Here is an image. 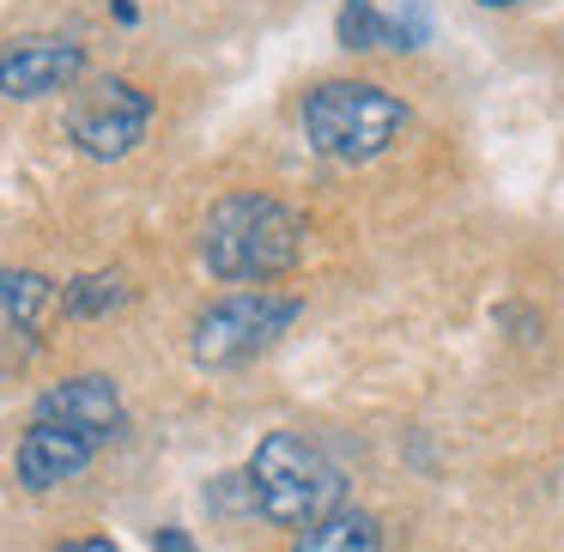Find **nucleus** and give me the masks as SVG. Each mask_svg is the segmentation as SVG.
<instances>
[{"label": "nucleus", "mask_w": 564, "mask_h": 552, "mask_svg": "<svg viewBox=\"0 0 564 552\" xmlns=\"http://www.w3.org/2000/svg\"><path fill=\"white\" fill-rule=\"evenodd\" d=\"M297 256H304V219L285 201L261 195V188L219 195L213 213L200 219V261L225 285L285 280L297 268Z\"/></svg>", "instance_id": "nucleus-1"}, {"label": "nucleus", "mask_w": 564, "mask_h": 552, "mask_svg": "<svg viewBox=\"0 0 564 552\" xmlns=\"http://www.w3.org/2000/svg\"><path fill=\"white\" fill-rule=\"evenodd\" d=\"M249 486H256L261 522L273 528H310L346 504V474L304 431H268L249 462Z\"/></svg>", "instance_id": "nucleus-2"}, {"label": "nucleus", "mask_w": 564, "mask_h": 552, "mask_svg": "<svg viewBox=\"0 0 564 552\" xmlns=\"http://www.w3.org/2000/svg\"><path fill=\"white\" fill-rule=\"evenodd\" d=\"M304 140L322 159L340 164H370L401 140L406 104L394 91L370 86V79H322L316 91H304Z\"/></svg>", "instance_id": "nucleus-3"}, {"label": "nucleus", "mask_w": 564, "mask_h": 552, "mask_svg": "<svg viewBox=\"0 0 564 552\" xmlns=\"http://www.w3.org/2000/svg\"><path fill=\"white\" fill-rule=\"evenodd\" d=\"M297 297L285 292H231L219 304H207L188 328V358L200 370H237L249 358H261L285 328L297 322Z\"/></svg>", "instance_id": "nucleus-4"}, {"label": "nucleus", "mask_w": 564, "mask_h": 552, "mask_svg": "<svg viewBox=\"0 0 564 552\" xmlns=\"http://www.w3.org/2000/svg\"><path fill=\"white\" fill-rule=\"evenodd\" d=\"M67 140H74L86 159L98 164H116L147 140L152 128V91H140L134 79H116V74H98L74 104H67Z\"/></svg>", "instance_id": "nucleus-5"}, {"label": "nucleus", "mask_w": 564, "mask_h": 552, "mask_svg": "<svg viewBox=\"0 0 564 552\" xmlns=\"http://www.w3.org/2000/svg\"><path fill=\"white\" fill-rule=\"evenodd\" d=\"M37 425L79 431V437H91L104 450V443H116L128 431V407H122V394H116V382L104 377V370H74V377L50 382V389L37 394Z\"/></svg>", "instance_id": "nucleus-6"}, {"label": "nucleus", "mask_w": 564, "mask_h": 552, "mask_svg": "<svg viewBox=\"0 0 564 552\" xmlns=\"http://www.w3.org/2000/svg\"><path fill=\"white\" fill-rule=\"evenodd\" d=\"M50 304H55V280H43V273H31V268L0 273V382H13L19 370L43 353Z\"/></svg>", "instance_id": "nucleus-7"}, {"label": "nucleus", "mask_w": 564, "mask_h": 552, "mask_svg": "<svg viewBox=\"0 0 564 552\" xmlns=\"http://www.w3.org/2000/svg\"><path fill=\"white\" fill-rule=\"evenodd\" d=\"M86 67H91V55H86V43H74V37H19V43L0 50V91L31 104V98L79 86Z\"/></svg>", "instance_id": "nucleus-8"}, {"label": "nucleus", "mask_w": 564, "mask_h": 552, "mask_svg": "<svg viewBox=\"0 0 564 552\" xmlns=\"http://www.w3.org/2000/svg\"><path fill=\"white\" fill-rule=\"evenodd\" d=\"M91 455H98L91 437L62 431V425H37V419H31V431L19 437V450H13V474H19L25 491H55V486H67V479L86 474Z\"/></svg>", "instance_id": "nucleus-9"}, {"label": "nucleus", "mask_w": 564, "mask_h": 552, "mask_svg": "<svg viewBox=\"0 0 564 552\" xmlns=\"http://www.w3.org/2000/svg\"><path fill=\"white\" fill-rule=\"evenodd\" d=\"M292 552H382V522L370 510L340 504V510H328L322 522L297 528Z\"/></svg>", "instance_id": "nucleus-10"}, {"label": "nucleus", "mask_w": 564, "mask_h": 552, "mask_svg": "<svg viewBox=\"0 0 564 552\" xmlns=\"http://www.w3.org/2000/svg\"><path fill=\"white\" fill-rule=\"evenodd\" d=\"M62 304H67V316H79V322L91 316V322H98V316H110V310L134 304V285H128L122 268H98V273H79V280L62 292Z\"/></svg>", "instance_id": "nucleus-11"}, {"label": "nucleus", "mask_w": 564, "mask_h": 552, "mask_svg": "<svg viewBox=\"0 0 564 552\" xmlns=\"http://www.w3.org/2000/svg\"><path fill=\"white\" fill-rule=\"evenodd\" d=\"M340 43L346 50H382L389 43V19L370 0H340Z\"/></svg>", "instance_id": "nucleus-12"}, {"label": "nucleus", "mask_w": 564, "mask_h": 552, "mask_svg": "<svg viewBox=\"0 0 564 552\" xmlns=\"http://www.w3.org/2000/svg\"><path fill=\"white\" fill-rule=\"evenodd\" d=\"M207 504H213V516H261L256 486H249V467L243 474H213L207 479Z\"/></svg>", "instance_id": "nucleus-13"}, {"label": "nucleus", "mask_w": 564, "mask_h": 552, "mask_svg": "<svg viewBox=\"0 0 564 552\" xmlns=\"http://www.w3.org/2000/svg\"><path fill=\"white\" fill-rule=\"evenodd\" d=\"M55 552H122L116 540H104V534H91V540H62Z\"/></svg>", "instance_id": "nucleus-14"}, {"label": "nucleus", "mask_w": 564, "mask_h": 552, "mask_svg": "<svg viewBox=\"0 0 564 552\" xmlns=\"http://www.w3.org/2000/svg\"><path fill=\"white\" fill-rule=\"evenodd\" d=\"M159 552H195V540L176 534V528H159Z\"/></svg>", "instance_id": "nucleus-15"}, {"label": "nucleus", "mask_w": 564, "mask_h": 552, "mask_svg": "<svg viewBox=\"0 0 564 552\" xmlns=\"http://www.w3.org/2000/svg\"><path fill=\"white\" fill-rule=\"evenodd\" d=\"M479 7H522V0H479Z\"/></svg>", "instance_id": "nucleus-16"}]
</instances>
